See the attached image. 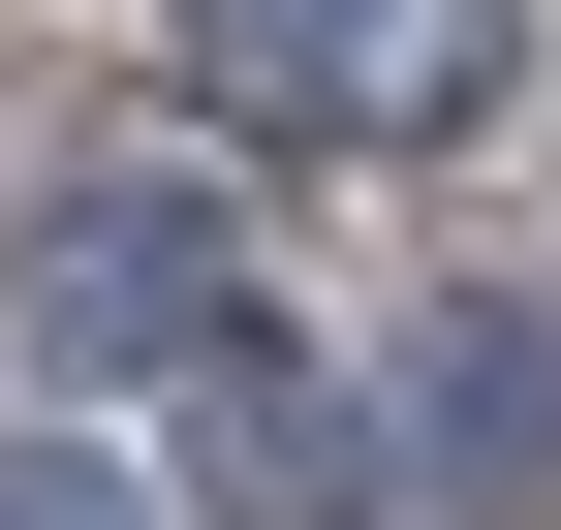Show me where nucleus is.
Instances as JSON below:
<instances>
[{
  "label": "nucleus",
  "mask_w": 561,
  "mask_h": 530,
  "mask_svg": "<svg viewBox=\"0 0 561 530\" xmlns=\"http://www.w3.org/2000/svg\"><path fill=\"white\" fill-rule=\"evenodd\" d=\"M375 437H405V530H530L561 499V312H405L375 344Z\"/></svg>",
  "instance_id": "7ed1b4c3"
},
{
  "label": "nucleus",
  "mask_w": 561,
  "mask_h": 530,
  "mask_svg": "<svg viewBox=\"0 0 561 530\" xmlns=\"http://www.w3.org/2000/svg\"><path fill=\"white\" fill-rule=\"evenodd\" d=\"M157 499H187V530H405V437L250 344V375H187V469H157Z\"/></svg>",
  "instance_id": "20e7f679"
},
{
  "label": "nucleus",
  "mask_w": 561,
  "mask_h": 530,
  "mask_svg": "<svg viewBox=\"0 0 561 530\" xmlns=\"http://www.w3.org/2000/svg\"><path fill=\"white\" fill-rule=\"evenodd\" d=\"M187 94L280 125V157H468V125H530L561 0H157Z\"/></svg>",
  "instance_id": "f257e3e1"
},
{
  "label": "nucleus",
  "mask_w": 561,
  "mask_h": 530,
  "mask_svg": "<svg viewBox=\"0 0 561 530\" xmlns=\"http://www.w3.org/2000/svg\"><path fill=\"white\" fill-rule=\"evenodd\" d=\"M0 312H32V375H250L280 312H250V219L187 157H94V187H32V250H0Z\"/></svg>",
  "instance_id": "f03ea898"
},
{
  "label": "nucleus",
  "mask_w": 561,
  "mask_h": 530,
  "mask_svg": "<svg viewBox=\"0 0 561 530\" xmlns=\"http://www.w3.org/2000/svg\"><path fill=\"white\" fill-rule=\"evenodd\" d=\"M0 530H187L157 469H94V437H0Z\"/></svg>",
  "instance_id": "39448f33"
}]
</instances>
